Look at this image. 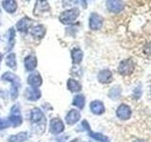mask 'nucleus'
<instances>
[{"mask_svg":"<svg viewBox=\"0 0 151 142\" xmlns=\"http://www.w3.org/2000/svg\"><path fill=\"white\" fill-rule=\"evenodd\" d=\"M134 142H145V141H143V140H136Z\"/></svg>","mask_w":151,"mask_h":142,"instance_id":"c756f323","label":"nucleus"},{"mask_svg":"<svg viewBox=\"0 0 151 142\" xmlns=\"http://www.w3.org/2000/svg\"><path fill=\"white\" fill-rule=\"evenodd\" d=\"M1 59H2V54L0 53V63H1Z\"/></svg>","mask_w":151,"mask_h":142,"instance_id":"7c9ffc66","label":"nucleus"},{"mask_svg":"<svg viewBox=\"0 0 151 142\" xmlns=\"http://www.w3.org/2000/svg\"><path fill=\"white\" fill-rule=\"evenodd\" d=\"M27 83L29 85H31L32 87L37 88L42 85V79L41 77V75L38 72L31 73V74H29V76H28V78H27Z\"/></svg>","mask_w":151,"mask_h":142,"instance_id":"1a4fd4ad","label":"nucleus"},{"mask_svg":"<svg viewBox=\"0 0 151 142\" xmlns=\"http://www.w3.org/2000/svg\"><path fill=\"white\" fill-rule=\"evenodd\" d=\"M79 120H80V113L78 110H71L65 117V120L67 122V124L69 125L75 124V123H77Z\"/></svg>","mask_w":151,"mask_h":142,"instance_id":"f8f14e48","label":"nucleus"},{"mask_svg":"<svg viewBox=\"0 0 151 142\" xmlns=\"http://www.w3.org/2000/svg\"><path fill=\"white\" fill-rule=\"evenodd\" d=\"M22 116L20 106L18 104H14L11 109V116H9V122L13 127H18L22 124Z\"/></svg>","mask_w":151,"mask_h":142,"instance_id":"7ed1b4c3","label":"nucleus"},{"mask_svg":"<svg viewBox=\"0 0 151 142\" xmlns=\"http://www.w3.org/2000/svg\"><path fill=\"white\" fill-rule=\"evenodd\" d=\"M71 56H72V61L74 64H79L82 61L83 52L79 49H74L71 52Z\"/></svg>","mask_w":151,"mask_h":142,"instance_id":"6ab92c4d","label":"nucleus"},{"mask_svg":"<svg viewBox=\"0 0 151 142\" xmlns=\"http://www.w3.org/2000/svg\"><path fill=\"white\" fill-rule=\"evenodd\" d=\"M67 87L71 92H78L81 89L80 83L74 79H69L67 82Z\"/></svg>","mask_w":151,"mask_h":142,"instance_id":"412c9836","label":"nucleus"},{"mask_svg":"<svg viewBox=\"0 0 151 142\" xmlns=\"http://www.w3.org/2000/svg\"><path fill=\"white\" fill-rule=\"evenodd\" d=\"M2 80L12 83V90H11L12 99H16L18 97V89L20 87V79L16 75H14L11 72H6L3 74Z\"/></svg>","mask_w":151,"mask_h":142,"instance_id":"f257e3e1","label":"nucleus"},{"mask_svg":"<svg viewBox=\"0 0 151 142\" xmlns=\"http://www.w3.org/2000/svg\"><path fill=\"white\" fill-rule=\"evenodd\" d=\"M25 95L27 99H29L31 101H35L41 98V91L39 89H37L36 87L27 88Z\"/></svg>","mask_w":151,"mask_h":142,"instance_id":"9d476101","label":"nucleus"},{"mask_svg":"<svg viewBox=\"0 0 151 142\" xmlns=\"http://www.w3.org/2000/svg\"><path fill=\"white\" fill-rule=\"evenodd\" d=\"M79 15V11L78 9H71L68 11H65L63 12H61L60 15V21L65 24V25H68V24L73 23L76 19H77Z\"/></svg>","mask_w":151,"mask_h":142,"instance_id":"f03ea898","label":"nucleus"},{"mask_svg":"<svg viewBox=\"0 0 151 142\" xmlns=\"http://www.w3.org/2000/svg\"><path fill=\"white\" fill-rule=\"evenodd\" d=\"M50 132L54 135L60 134L61 132H63L64 130V124L60 118H53L50 121Z\"/></svg>","mask_w":151,"mask_h":142,"instance_id":"0eeeda50","label":"nucleus"},{"mask_svg":"<svg viewBox=\"0 0 151 142\" xmlns=\"http://www.w3.org/2000/svg\"><path fill=\"white\" fill-rule=\"evenodd\" d=\"M45 27L42 25L35 26L34 28H32L30 30V33L32 34V36H34L36 38H42L45 35Z\"/></svg>","mask_w":151,"mask_h":142,"instance_id":"aec40b11","label":"nucleus"},{"mask_svg":"<svg viewBox=\"0 0 151 142\" xmlns=\"http://www.w3.org/2000/svg\"><path fill=\"white\" fill-rule=\"evenodd\" d=\"M9 125H11V122H9V120L0 118V130L6 129V128L9 127Z\"/></svg>","mask_w":151,"mask_h":142,"instance_id":"cd10ccee","label":"nucleus"},{"mask_svg":"<svg viewBox=\"0 0 151 142\" xmlns=\"http://www.w3.org/2000/svg\"><path fill=\"white\" fill-rule=\"evenodd\" d=\"M89 134H90V136L99 142H111L110 139H109L106 135L100 134V133H93L91 130H89Z\"/></svg>","mask_w":151,"mask_h":142,"instance_id":"5701e85b","label":"nucleus"},{"mask_svg":"<svg viewBox=\"0 0 151 142\" xmlns=\"http://www.w3.org/2000/svg\"><path fill=\"white\" fill-rule=\"evenodd\" d=\"M36 65H37V59L36 57L29 55L27 56V58L25 59V66H26V69L28 71H32L36 68Z\"/></svg>","mask_w":151,"mask_h":142,"instance_id":"dca6fc26","label":"nucleus"},{"mask_svg":"<svg viewBox=\"0 0 151 142\" xmlns=\"http://www.w3.org/2000/svg\"><path fill=\"white\" fill-rule=\"evenodd\" d=\"M14 38H15V31L13 28L9 30V50H11L14 46Z\"/></svg>","mask_w":151,"mask_h":142,"instance_id":"bb28decb","label":"nucleus"},{"mask_svg":"<svg viewBox=\"0 0 151 142\" xmlns=\"http://www.w3.org/2000/svg\"><path fill=\"white\" fill-rule=\"evenodd\" d=\"M6 64L9 67L15 69L16 68V59H15V54L11 53L9 55L7 56L6 58Z\"/></svg>","mask_w":151,"mask_h":142,"instance_id":"393cba45","label":"nucleus"},{"mask_svg":"<svg viewBox=\"0 0 151 142\" xmlns=\"http://www.w3.org/2000/svg\"><path fill=\"white\" fill-rule=\"evenodd\" d=\"M49 9V5L46 0H37L36 6L34 8V14L40 15L41 13L45 12Z\"/></svg>","mask_w":151,"mask_h":142,"instance_id":"9b49d317","label":"nucleus"},{"mask_svg":"<svg viewBox=\"0 0 151 142\" xmlns=\"http://www.w3.org/2000/svg\"><path fill=\"white\" fill-rule=\"evenodd\" d=\"M121 93H122V90L118 86H114L110 90V92H109V96H110V98L112 99H118L120 97Z\"/></svg>","mask_w":151,"mask_h":142,"instance_id":"a878e982","label":"nucleus"},{"mask_svg":"<svg viewBox=\"0 0 151 142\" xmlns=\"http://www.w3.org/2000/svg\"><path fill=\"white\" fill-rule=\"evenodd\" d=\"M3 8L5 9V11L12 13L16 11L17 9V4L14 0H4L3 1Z\"/></svg>","mask_w":151,"mask_h":142,"instance_id":"a211bd4d","label":"nucleus"},{"mask_svg":"<svg viewBox=\"0 0 151 142\" xmlns=\"http://www.w3.org/2000/svg\"><path fill=\"white\" fill-rule=\"evenodd\" d=\"M30 23H31V20H30L29 18L24 17L23 19H21V20L17 23V28H18V30L21 31V32H26V31H27V28H28V27H29Z\"/></svg>","mask_w":151,"mask_h":142,"instance_id":"f3484780","label":"nucleus"},{"mask_svg":"<svg viewBox=\"0 0 151 142\" xmlns=\"http://www.w3.org/2000/svg\"><path fill=\"white\" fill-rule=\"evenodd\" d=\"M111 78H112V74L108 69L101 70L97 76V79L101 83H109L111 80Z\"/></svg>","mask_w":151,"mask_h":142,"instance_id":"4468645a","label":"nucleus"},{"mask_svg":"<svg viewBox=\"0 0 151 142\" xmlns=\"http://www.w3.org/2000/svg\"><path fill=\"white\" fill-rule=\"evenodd\" d=\"M27 139V133L22 132L9 137V142H23Z\"/></svg>","mask_w":151,"mask_h":142,"instance_id":"4be33fe9","label":"nucleus"},{"mask_svg":"<svg viewBox=\"0 0 151 142\" xmlns=\"http://www.w3.org/2000/svg\"><path fill=\"white\" fill-rule=\"evenodd\" d=\"M134 68H135L134 62L131 59H127V60L122 61L120 63L119 67H118V71H119V73L121 75L127 76V75H130L132 72H133Z\"/></svg>","mask_w":151,"mask_h":142,"instance_id":"20e7f679","label":"nucleus"},{"mask_svg":"<svg viewBox=\"0 0 151 142\" xmlns=\"http://www.w3.org/2000/svg\"><path fill=\"white\" fill-rule=\"evenodd\" d=\"M125 4L123 0H108L107 1V8L110 12L118 13L124 9Z\"/></svg>","mask_w":151,"mask_h":142,"instance_id":"423d86ee","label":"nucleus"},{"mask_svg":"<svg viewBox=\"0 0 151 142\" xmlns=\"http://www.w3.org/2000/svg\"><path fill=\"white\" fill-rule=\"evenodd\" d=\"M44 114L40 110L39 108H34L32 109L31 111V116H30V120L32 123H38L40 122L42 120H44Z\"/></svg>","mask_w":151,"mask_h":142,"instance_id":"2eb2a0df","label":"nucleus"},{"mask_svg":"<svg viewBox=\"0 0 151 142\" xmlns=\"http://www.w3.org/2000/svg\"><path fill=\"white\" fill-rule=\"evenodd\" d=\"M90 108H91V111L96 114V115H101L104 112H105V107H104V104L100 101H93L90 104Z\"/></svg>","mask_w":151,"mask_h":142,"instance_id":"ddd939ff","label":"nucleus"},{"mask_svg":"<svg viewBox=\"0 0 151 142\" xmlns=\"http://www.w3.org/2000/svg\"><path fill=\"white\" fill-rule=\"evenodd\" d=\"M116 115L120 120H129L131 116V109L129 106L126 105V104H121L117 109Z\"/></svg>","mask_w":151,"mask_h":142,"instance_id":"6e6552de","label":"nucleus"},{"mask_svg":"<svg viewBox=\"0 0 151 142\" xmlns=\"http://www.w3.org/2000/svg\"><path fill=\"white\" fill-rule=\"evenodd\" d=\"M85 104V98L83 95H77L73 99V105L77 106L79 109H82Z\"/></svg>","mask_w":151,"mask_h":142,"instance_id":"b1692460","label":"nucleus"},{"mask_svg":"<svg viewBox=\"0 0 151 142\" xmlns=\"http://www.w3.org/2000/svg\"><path fill=\"white\" fill-rule=\"evenodd\" d=\"M103 25V18L99 14L93 12L89 18V27L93 30H97L101 28Z\"/></svg>","mask_w":151,"mask_h":142,"instance_id":"39448f33","label":"nucleus"},{"mask_svg":"<svg viewBox=\"0 0 151 142\" xmlns=\"http://www.w3.org/2000/svg\"><path fill=\"white\" fill-rule=\"evenodd\" d=\"M81 1H82L83 7H84V8H86V2H87V0H81Z\"/></svg>","mask_w":151,"mask_h":142,"instance_id":"c85d7f7f","label":"nucleus"}]
</instances>
